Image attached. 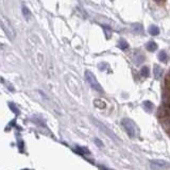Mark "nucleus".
<instances>
[{
  "label": "nucleus",
  "instance_id": "obj_1",
  "mask_svg": "<svg viewBox=\"0 0 170 170\" xmlns=\"http://www.w3.org/2000/svg\"><path fill=\"white\" fill-rule=\"evenodd\" d=\"M85 79L88 82V84L91 86V88H94V90L99 91V93H102V91H103L101 85L99 84V82L97 81L96 77L94 75L93 72L90 71V70H86V71H85Z\"/></svg>",
  "mask_w": 170,
  "mask_h": 170
},
{
  "label": "nucleus",
  "instance_id": "obj_2",
  "mask_svg": "<svg viewBox=\"0 0 170 170\" xmlns=\"http://www.w3.org/2000/svg\"><path fill=\"white\" fill-rule=\"evenodd\" d=\"M1 27H2V29H3V31L5 32V34H7L11 39L13 40V39H15V31H14V29H13L12 25L10 23V21L8 20L3 15L1 16Z\"/></svg>",
  "mask_w": 170,
  "mask_h": 170
},
{
  "label": "nucleus",
  "instance_id": "obj_3",
  "mask_svg": "<svg viewBox=\"0 0 170 170\" xmlns=\"http://www.w3.org/2000/svg\"><path fill=\"white\" fill-rule=\"evenodd\" d=\"M122 125H123V126H125L126 131L128 132V134L131 137H134L136 135V126L130 119H123Z\"/></svg>",
  "mask_w": 170,
  "mask_h": 170
},
{
  "label": "nucleus",
  "instance_id": "obj_4",
  "mask_svg": "<svg viewBox=\"0 0 170 170\" xmlns=\"http://www.w3.org/2000/svg\"><path fill=\"white\" fill-rule=\"evenodd\" d=\"M94 122H95V123H96V126H98V128H99V129H100V130H101V131H103V132H104V133H105V134H106V135H107V136H110V137H112V138H113V139H114V140H115V142H119V140H118V138H117V136H116V135H115V134H114V133H113V132H112V131H111V130H109V129H107V128H106V126H105L103 125V123H101V122H99V121H97V120H94Z\"/></svg>",
  "mask_w": 170,
  "mask_h": 170
},
{
  "label": "nucleus",
  "instance_id": "obj_5",
  "mask_svg": "<svg viewBox=\"0 0 170 170\" xmlns=\"http://www.w3.org/2000/svg\"><path fill=\"white\" fill-rule=\"evenodd\" d=\"M151 165L154 166V167H158V168H169L170 165L167 162L165 161H160V160H155V161H151L150 162Z\"/></svg>",
  "mask_w": 170,
  "mask_h": 170
},
{
  "label": "nucleus",
  "instance_id": "obj_6",
  "mask_svg": "<svg viewBox=\"0 0 170 170\" xmlns=\"http://www.w3.org/2000/svg\"><path fill=\"white\" fill-rule=\"evenodd\" d=\"M153 74H154V77L156 79H160L163 75V69L161 68L158 65H154V68H153Z\"/></svg>",
  "mask_w": 170,
  "mask_h": 170
},
{
  "label": "nucleus",
  "instance_id": "obj_7",
  "mask_svg": "<svg viewBox=\"0 0 170 170\" xmlns=\"http://www.w3.org/2000/svg\"><path fill=\"white\" fill-rule=\"evenodd\" d=\"M149 33L151 35H157L160 33V29H158V27H156V26H151L149 28Z\"/></svg>",
  "mask_w": 170,
  "mask_h": 170
},
{
  "label": "nucleus",
  "instance_id": "obj_8",
  "mask_svg": "<svg viewBox=\"0 0 170 170\" xmlns=\"http://www.w3.org/2000/svg\"><path fill=\"white\" fill-rule=\"evenodd\" d=\"M118 47H119L120 49L125 50V49H126V48L129 47V45H128V43H126L125 39H119V43H118Z\"/></svg>",
  "mask_w": 170,
  "mask_h": 170
},
{
  "label": "nucleus",
  "instance_id": "obj_9",
  "mask_svg": "<svg viewBox=\"0 0 170 170\" xmlns=\"http://www.w3.org/2000/svg\"><path fill=\"white\" fill-rule=\"evenodd\" d=\"M147 49L149 51H155L157 49V45H156L154 42H149L147 44Z\"/></svg>",
  "mask_w": 170,
  "mask_h": 170
},
{
  "label": "nucleus",
  "instance_id": "obj_10",
  "mask_svg": "<svg viewBox=\"0 0 170 170\" xmlns=\"http://www.w3.org/2000/svg\"><path fill=\"white\" fill-rule=\"evenodd\" d=\"M132 27H133V32H135V33L139 34L142 32V25H139V23H134Z\"/></svg>",
  "mask_w": 170,
  "mask_h": 170
},
{
  "label": "nucleus",
  "instance_id": "obj_11",
  "mask_svg": "<svg viewBox=\"0 0 170 170\" xmlns=\"http://www.w3.org/2000/svg\"><path fill=\"white\" fill-rule=\"evenodd\" d=\"M158 60L162 61V62H166L167 61V53L165 51H161L160 53H158Z\"/></svg>",
  "mask_w": 170,
  "mask_h": 170
},
{
  "label": "nucleus",
  "instance_id": "obj_12",
  "mask_svg": "<svg viewBox=\"0 0 170 170\" xmlns=\"http://www.w3.org/2000/svg\"><path fill=\"white\" fill-rule=\"evenodd\" d=\"M140 74H142V77H148V75H149V74H150L149 67H147V66L142 67V70H140Z\"/></svg>",
  "mask_w": 170,
  "mask_h": 170
},
{
  "label": "nucleus",
  "instance_id": "obj_13",
  "mask_svg": "<svg viewBox=\"0 0 170 170\" xmlns=\"http://www.w3.org/2000/svg\"><path fill=\"white\" fill-rule=\"evenodd\" d=\"M23 16L28 19L29 17H30V15H31V13H30V11H29L28 8L26 7V5H23Z\"/></svg>",
  "mask_w": 170,
  "mask_h": 170
},
{
  "label": "nucleus",
  "instance_id": "obj_14",
  "mask_svg": "<svg viewBox=\"0 0 170 170\" xmlns=\"http://www.w3.org/2000/svg\"><path fill=\"white\" fill-rule=\"evenodd\" d=\"M103 30L105 32V36H106V39H110L111 33H112V31H111V28H110V27H107V26H104L103 27Z\"/></svg>",
  "mask_w": 170,
  "mask_h": 170
},
{
  "label": "nucleus",
  "instance_id": "obj_15",
  "mask_svg": "<svg viewBox=\"0 0 170 170\" xmlns=\"http://www.w3.org/2000/svg\"><path fill=\"white\" fill-rule=\"evenodd\" d=\"M144 106H145V109L147 110V111H151V107H153V104L151 103V102H149V101H146L145 103H144Z\"/></svg>",
  "mask_w": 170,
  "mask_h": 170
},
{
  "label": "nucleus",
  "instance_id": "obj_16",
  "mask_svg": "<svg viewBox=\"0 0 170 170\" xmlns=\"http://www.w3.org/2000/svg\"><path fill=\"white\" fill-rule=\"evenodd\" d=\"M135 61H136V62H135L136 64H140V63H142V61H144V56H142V55H140L139 58L137 59V60H135Z\"/></svg>",
  "mask_w": 170,
  "mask_h": 170
},
{
  "label": "nucleus",
  "instance_id": "obj_17",
  "mask_svg": "<svg viewBox=\"0 0 170 170\" xmlns=\"http://www.w3.org/2000/svg\"><path fill=\"white\" fill-rule=\"evenodd\" d=\"M154 1H156V2H161V1H163V0H154Z\"/></svg>",
  "mask_w": 170,
  "mask_h": 170
}]
</instances>
